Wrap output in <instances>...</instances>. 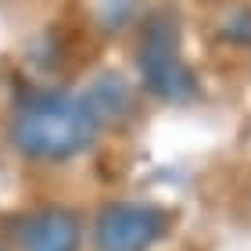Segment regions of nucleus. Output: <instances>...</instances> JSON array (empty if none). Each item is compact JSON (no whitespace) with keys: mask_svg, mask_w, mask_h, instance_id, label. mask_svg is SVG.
<instances>
[{"mask_svg":"<svg viewBox=\"0 0 251 251\" xmlns=\"http://www.w3.org/2000/svg\"><path fill=\"white\" fill-rule=\"evenodd\" d=\"M136 65H140V75L151 94L165 100H183L194 94V75L179 54V25L176 15H169V11H158L147 18Z\"/></svg>","mask_w":251,"mask_h":251,"instance_id":"f03ea898","label":"nucleus"},{"mask_svg":"<svg viewBox=\"0 0 251 251\" xmlns=\"http://www.w3.org/2000/svg\"><path fill=\"white\" fill-rule=\"evenodd\" d=\"M86 104L94 108L97 119L115 115V111H122L126 104H129V90H126V83H122L119 75H104L94 86V94H86Z\"/></svg>","mask_w":251,"mask_h":251,"instance_id":"39448f33","label":"nucleus"},{"mask_svg":"<svg viewBox=\"0 0 251 251\" xmlns=\"http://www.w3.org/2000/svg\"><path fill=\"white\" fill-rule=\"evenodd\" d=\"M83 226L65 208H43L22 230V251H79Z\"/></svg>","mask_w":251,"mask_h":251,"instance_id":"20e7f679","label":"nucleus"},{"mask_svg":"<svg viewBox=\"0 0 251 251\" xmlns=\"http://www.w3.org/2000/svg\"><path fill=\"white\" fill-rule=\"evenodd\" d=\"M0 251H4V248H0Z\"/></svg>","mask_w":251,"mask_h":251,"instance_id":"423d86ee","label":"nucleus"},{"mask_svg":"<svg viewBox=\"0 0 251 251\" xmlns=\"http://www.w3.org/2000/svg\"><path fill=\"white\" fill-rule=\"evenodd\" d=\"M165 233V212L154 204H108L94 223L97 251H151Z\"/></svg>","mask_w":251,"mask_h":251,"instance_id":"7ed1b4c3","label":"nucleus"},{"mask_svg":"<svg viewBox=\"0 0 251 251\" xmlns=\"http://www.w3.org/2000/svg\"><path fill=\"white\" fill-rule=\"evenodd\" d=\"M100 119L86 97H65V94H43L32 97L11 122V140L25 158L40 162H61L79 154L94 140Z\"/></svg>","mask_w":251,"mask_h":251,"instance_id":"f257e3e1","label":"nucleus"}]
</instances>
